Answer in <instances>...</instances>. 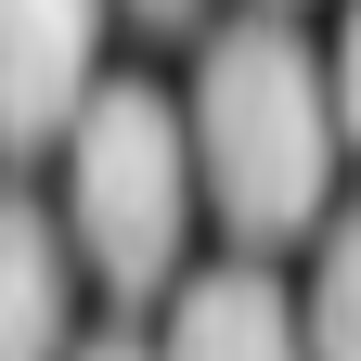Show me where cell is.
I'll list each match as a JSON object with an SVG mask.
<instances>
[{"label": "cell", "mask_w": 361, "mask_h": 361, "mask_svg": "<svg viewBox=\"0 0 361 361\" xmlns=\"http://www.w3.org/2000/svg\"><path fill=\"white\" fill-rule=\"evenodd\" d=\"M180 155H194V194L219 207V233L245 258L323 233L336 194V78L284 13H245L194 52V104H180Z\"/></svg>", "instance_id": "cell-1"}, {"label": "cell", "mask_w": 361, "mask_h": 361, "mask_svg": "<svg viewBox=\"0 0 361 361\" xmlns=\"http://www.w3.org/2000/svg\"><path fill=\"white\" fill-rule=\"evenodd\" d=\"M180 233H194L180 104L155 78H90V104L65 116V258H90L142 310L155 284H180Z\"/></svg>", "instance_id": "cell-2"}, {"label": "cell", "mask_w": 361, "mask_h": 361, "mask_svg": "<svg viewBox=\"0 0 361 361\" xmlns=\"http://www.w3.org/2000/svg\"><path fill=\"white\" fill-rule=\"evenodd\" d=\"M104 78V0H0V155L65 142Z\"/></svg>", "instance_id": "cell-3"}, {"label": "cell", "mask_w": 361, "mask_h": 361, "mask_svg": "<svg viewBox=\"0 0 361 361\" xmlns=\"http://www.w3.org/2000/svg\"><path fill=\"white\" fill-rule=\"evenodd\" d=\"M78 348V258L52 207L0 180V361H65Z\"/></svg>", "instance_id": "cell-4"}, {"label": "cell", "mask_w": 361, "mask_h": 361, "mask_svg": "<svg viewBox=\"0 0 361 361\" xmlns=\"http://www.w3.org/2000/svg\"><path fill=\"white\" fill-rule=\"evenodd\" d=\"M155 361H297V323H284V284L258 258H219L168 297V336Z\"/></svg>", "instance_id": "cell-5"}, {"label": "cell", "mask_w": 361, "mask_h": 361, "mask_svg": "<svg viewBox=\"0 0 361 361\" xmlns=\"http://www.w3.org/2000/svg\"><path fill=\"white\" fill-rule=\"evenodd\" d=\"M284 323H297V361H361V233H348V219L323 233L310 297H284Z\"/></svg>", "instance_id": "cell-6"}, {"label": "cell", "mask_w": 361, "mask_h": 361, "mask_svg": "<svg viewBox=\"0 0 361 361\" xmlns=\"http://www.w3.org/2000/svg\"><path fill=\"white\" fill-rule=\"evenodd\" d=\"M104 13H129V26H155V39H194V26H207V0H104Z\"/></svg>", "instance_id": "cell-7"}, {"label": "cell", "mask_w": 361, "mask_h": 361, "mask_svg": "<svg viewBox=\"0 0 361 361\" xmlns=\"http://www.w3.org/2000/svg\"><path fill=\"white\" fill-rule=\"evenodd\" d=\"M65 361H155L142 336H90V348H65Z\"/></svg>", "instance_id": "cell-8"}]
</instances>
